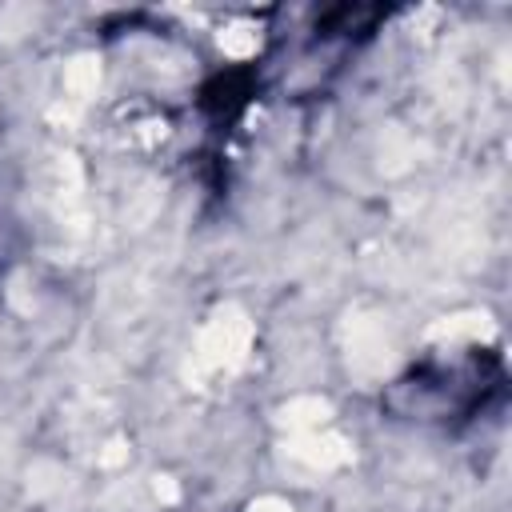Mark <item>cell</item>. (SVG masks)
<instances>
[{
	"label": "cell",
	"instance_id": "obj_7",
	"mask_svg": "<svg viewBox=\"0 0 512 512\" xmlns=\"http://www.w3.org/2000/svg\"><path fill=\"white\" fill-rule=\"evenodd\" d=\"M216 44H220L228 56L244 60V56H252V52L260 48V32H256V24H244V20H236V24H224V28H220Z\"/></svg>",
	"mask_w": 512,
	"mask_h": 512
},
{
	"label": "cell",
	"instance_id": "obj_5",
	"mask_svg": "<svg viewBox=\"0 0 512 512\" xmlns=\"http://www.w3.org/2000/svg\"><path fill=\"white\" fill-rule=\"evenodd\" d=\"M432 340H484L492 336V320L484 312H460V316H444L428 328Z\"/></svg>",
	"mask_w": 512,
	"mask_h": 512
},
{
	"label": "cell",
	"instance_id": "obj_6",
	"mask_svg": "<svg viewBox=\"0 0 512 512\" xmlns=\"http://www.w3.org/2000/svg\"><path fill=\"white\" fill-rule=\"evenodd\" d=\"M64 88H68L72 100H88V96H96V88H100V60H96L92 52L72 56V64L64 68Z\"/></svg>",
	"mask_w": 512,
	"mask_h": 512
},
{
	"label": "cell",
	"instance_id": "obj_4",
	"mask_svg": "<svg viewBox=\"0 0 512 512\" xmlns=\"http://www.w3.org/2000/svg\"><path fill=\"white\" fill-rule=\"evenodd\" d=\"M328 416H332V404L320 396H296L280 408V424L292 432H316L328 424Z\"/></svg>",
	"mask_w": 512,
	"mask_h": 512
},
{
	"label": "cell",
	"instance_id": "obj_2",
	"mask_svg": "<svg viewBox=\"0 0 512 512\" xmlns=\"http://www.w3.org/2000/svg\"><path fill=\"white\" fill-rule=\"evenodd\" d=\"M344 348H348V368L360 380H380L396 364L392 340H388V332H384V324L376 316H348Z\"/></svg>",
	"mask_w": 512,
	"mask_h": 512
},
{
	"label": "cell",
	"instance_id": "obj_9",
	"mask_svg": "<svg viewBox=\"0 0 512 512\" xmlns=\"http://www.w3.org/2000/svg\"><path fill=\"white\" fill-rule=\"evenodd\" d=\"M156 496H160L164 504H172V500L180 496V488H176V480H172V476H156Z\"/></svg>",
	"mask_w": 512,
	"mask_h": 512
},
{
	"label": "cell",
	"instance_id": "obj_10",
	"mask_svg": "<svg viewBox=\"0 0 512 512\" xmlns=\"http://www.w3.org/2000/svg\"><path fill=\"white\" fill-rule=\"evenodd\" d=\"M124 456H128V448H124V444H120V440H116V444H108V452H104V456H100V464H120V460H124Z\"/></svg>",
	"mask_w": 512,
	"mask_h": 512
},
{
	"label": "cell",
	"instance_id": "obj_1",
	"mask_svg": "<svg viewBox=\"0 0 512 512\" xmlns=\"http://www.w3.org/2000/svg\"><path fill=\"white\" fill-rule=\"evenodd\" d=\"M248 348H252V320L244 316V308H236V304L216 308L196 340V356H192L196 376L236 372L248 360Z\"/></svg>",
	"mask_w": 512,
	"mask_h": 512
},
{
	"label": "cell",
	"instance_id": "obj_3",
	"mask_svg": "<svg viewBox=\"0 0 512 512\" xmlns=\"http://www.w3.org/2000/svg\"><path fill=\"white\" fill-rule=\"evenodd\" d=\"M288 452H292L296 460H304L308 468H320V472L340 468V464H348V460H352L348 440H344L340 432H328V428H316V432H296V436L288 440Z\"/></svg>",
	"mask_w": 512,
	"mask_h": 512
},
{
	"label": "cell",
	"instance_id": "obj_8",
	"mask_svg": "<svg viewBox=\"0 0 512 512\" xmlns=\"http://www.w3.org/2000/svg\"><path fill=\"white\" fill-rule=\"evenodd\" d=\"M248 512H292V504L280 500V496H260V500L248 504Z\"/></svg>",
	"mask_w": 512,
	"mask_h": 512
}]
</instances>
